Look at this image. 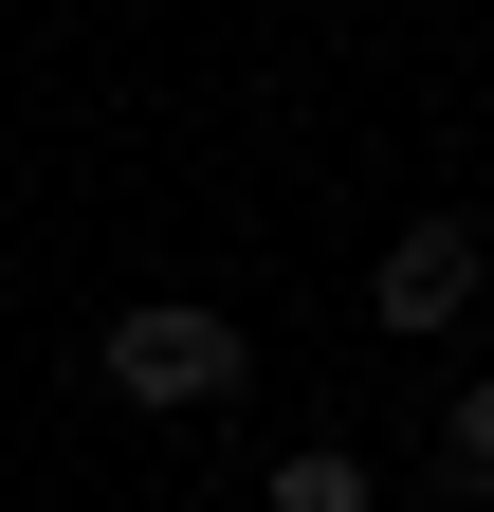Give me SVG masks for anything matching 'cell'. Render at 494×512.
<instances>
[{"label": "cell", "mask_w": 494, "mask_h": 512, "mask_svg": "<svg viewBox=\"0 0 494 512\" xmlns=\"http://www.w3.org/2000/svg\"><path fill=\"white\" fill-rule=\"evenodd\" d=\"M92 384H110V403H147V421H183V403H238V311H202V293L110 311V330H92Z\"/></svg>", "instance_id": "cell-1"}, {"label": "cell", "mask_w": 494, "mask_h": 512, "mask_svg": "<svg viewBox=\"0 0 494 512\" xmlns=\"http://www.w3.org/2000/svg\"><path fill=\"white\" fill-rule=\"evenodd\" d=\"M366 311H385V330H458L476 311V220H403L385 275H366Z\"/></svg>", "instance_id": "cell-2"}, {"label": "cell", "mask_w": 494, "mask_h": 512, "mask_svg": "<svg viewBox=\"0 0 494 512\" xmlns=\"http://www.w3.org/2000/svg\"><path fill=\"white\" fill-rule=\"evenodd\" d=\"M275 512H366V458H348V439H293V458H275Z\"/></svg>", "instance_id": "cell-3"}, {"label": "cell", "mask_w": 494, "mask_h": 512, "mask_svg": "<svg viewBox=\"0 0 494 512\" xmlns=\"http://www.w3.org/2000/svg\"><path fill=\"white\" fill-rule=\"evenodd\" d=\"M440 458H458V476L494 494V384H458V421H440Z\"/></svg>", "instance_id": "cell-4"}]
</instances>
